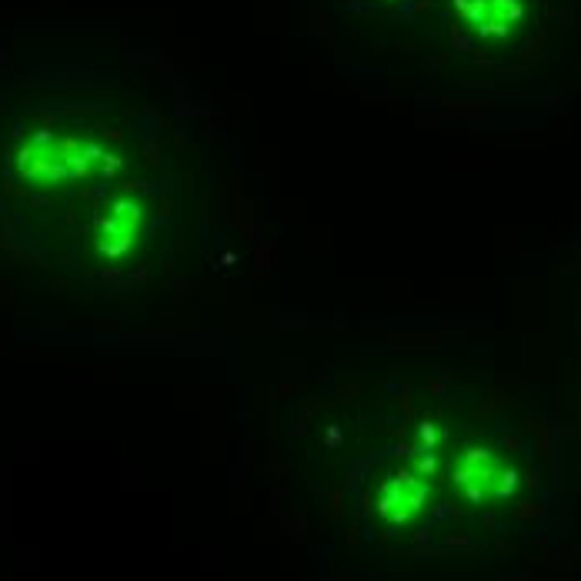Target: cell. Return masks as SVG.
<instances>
[{"label":"cell","instance_id":"obj_1","mask_svg":"<svg viewBox=\"0 0 581 581\" xmlns=\"http://www.w3.org/2000/svg\"><path fill=\"white\" fill-rule=\"evenodd\" d=\"M498 474H501V468L491 454H471L465 461V468H458V481L465 485L468 494L488 498V494L498 491Z\"/></svg>","mask_w":581,"mask_h":581}]
</instances>
